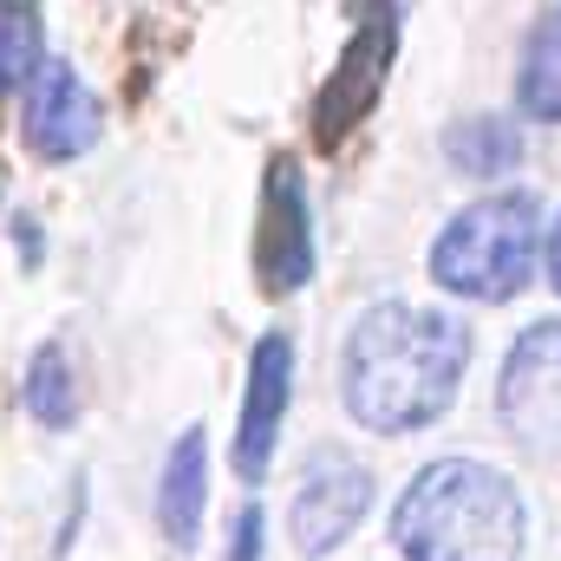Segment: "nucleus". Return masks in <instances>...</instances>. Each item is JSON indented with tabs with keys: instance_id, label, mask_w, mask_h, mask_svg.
<instances>
[{
	"instance_id": "obj_1",
	"label": "nucleus",
	"mask_w": 561,
	"mask_h": 561,
	"mask_svg": "<svg viewBox=\"0 0 561 561\" xmlns=\"http://www.w3.org/2000/svg\"><path fill=\"white\" fill-rule=\"evenodd\" d=\"M463 373H470V327L463 320L386 300V307H366L346 333L340 399L366 431L405 437L457 405Z\"/></svg>"
},
{
	"instance_id": "obj_2",
	"label": "nucleus",
	"mask_w": 561,
	"mask_h": 561,
	"mask_svg": "<svg viewBox=\"0 0 561 561\" xmlns=\"http://www.w3.org/2000/svg\"><path fill=\"white\" fill-rule=\"evenodd\" d=\"M523 536L529 516L516 483L477 457L424 463L392 510V542L405 561H516Z\"/></svg>"
},
{
	"instance_id": "obj_3",
	"label": "nucleus",
	"mask_w": 561,
	"mask_h": 561,
	"mask_svg": "<svg viewBox=\"0 0 561 561\" xmlns=\"http://www.w3.org/2000/svg\"><path fill=\"white\" fill-rule=\"evenodd\" d=\"M542 255V203L529 190H496L450 216L431 242V280L457 300H516Z\"/></svg>"
},
{
	"instance_id": "obj_4",
	"label": "nucleus",
	"mask_w": 561,
	"mask_h": 561,
	"mask_svg": "<svg viewBox=\"0 0 561 561\" xmlns=\"http://www.w3.org/2000/svg\"><path fill=\"white\" fill-rule=\"evenodd\" d=\"M496 419L523 450L561 457V320H536L516 333L496 379Z\"/></svg>"
},
{
	"instance_id": "obj_5",
	"label": "nucleus",
	"mask_w": 561,
	"mask_h": 561,
	"mask_svg": "<svg viewBox=\"0 0 561 561\" xmlns=\"http://www.w3.org/2000/svg\"><path fill=\"white\" fill-rule=\"evenodd\" d=\"M373 510V470L340 450V444H320L300 470V490H294V510H287V529H294V549L313 561L327 549H340L359 516Z\"/></svg>"
},
{
	"instance_id": "obj_6",
	"label": "nucleus",
	"mask_w": 561,
	"mask_h": 561,
	"mask_svg": "<svg viewBox=\"0 0 561 561\" xmlns=\"http://www.w3.org/2000/svg\"><path fill=\"white\" fill-rule=\"evenodd\" d=\"M392 53H399V20H359L353 26L346 53L333 59V79L313 99V144L320 150H340L373 118V105L386 92V72H392Z\"/></svg>"
},
{
	"instance_id": "obj_7",
	"label": "nucleus",
	"mask_w": 561,
	"mask_h": 561,
	"mask_svg": "<svg viewBox=\"0 0 561 561\" xmlns=\"http://www.w3.org/2000/svg\"><path fill=\"white\" fill-rule=\"evenodd\" d=\"M255 275L268 294H294L313 280V229H307V183L294 157H268L262 216H255Z\"/></svg>"
},
{
	"instance_id": "obj_8",
	"label": "nucleus",
	"mask_w": 561,
	"mask_h": 561,
	"mask_svg": "<svg viewBox=\"0 0 561 561\" xmlns=\"http://www.w3.org/2000/svg\"><path fill=\"white\" fill-rule=\"evenodd\" d=\"M99 99H92V85L66 66V59H46L39 72H33V85H26V112H20V131L33 144V157H46V163H72V157H85L92 144H99Z\"/></svg>"
},
{
	"instance_id": "obj_9",
	"label": "nucleus",
	"mask_w": 561,
	"mask_h": 561,
	"mask_svg": "<svg viewBox=\"0 0 561 561\" xmlns=\"http://www.w3.org/2000/svg\"><path fill=\"white\" fill-rule=\"evenodd\" d=\"M287 399H294V340L262 333L255 353H249V392H242V419H236V470L249 483L268 477L275 437L287 424Z\"/></svg>"
},
{
	"instance_id": "obj_10",
	"label": "nucleus",
	"mask_w": 561,
	"mask_h": 561,
	"mask_svg": "<svg viewBox=\"0 0 561 561\" xmlns=\"http://www.w3.org/2000/svg\"><path fill=\"white\" fill-rule=\"evenodd\" d=\"M203 503H209V437H203V424H190V431L170 444L163 483H157V523H163V542H170L176 556L196 549V536H203Z\"/></svg>"
},
{
	"instance_id": "obj_11",
	"label": "nucleus",
	"mask_w": 561,
	"mask_h": 561,
	"mask_svg": "<svg viewBox=\"0 0 561 561\" xmlns=\"http://www.w3.org/2000/svg\"><path fill=\"white\" fill-rule=\"evenodd\" d=\"M444 157H450L457 176L490 183V176H510V170L523 163V131H516L510 118H463V125H450Z\"/></svg>"
},
{
	"instance_id": "obj_12",
	"label": "nucleus",
	"mask_w": 561,
	"mask_h": 561,
	"mask_svg": "<svg viewBox=\"0 0 561 561\" xmlns=\"http://www.w3.org/2000/svg\"><path fill=\"white\" fill-rule=\"evenodd\" d=\"M46 66V20L39 0H0V99L26 92Z\"/></svg>"
},
{
	"instance_id": "obj_13",
	"label": "nucleus",
	"mask_w": 561,
	"mask_h": 561,
	"mask_svg": "<svg viewBox=\"0 0 561 561\" xmlns=\"http://www.w3.org/2000/svg\"><path fill=\"white\" fill-rule=\"evenodd\" d=\"M516 99H523V112H529V118L561 125V7L536 26V33H529V46H523Z\"/></svg>"
},
{
	"instance_id": "obj_14",
	"label": "nucleus",
	"mask_w": 561,
	"mask_h": 561,
	"mask_svg": "<svg viewBox=\"0 0 561 561\" xmlns=\"http://www.w3.org/2000/svg\"><path fill=\"white\" fill-rule=\"evenodd\" d=\"M20 405L33 412V424H46V431H66V424H72L79 399H72V366H66L59 346H39V353H33V366H26V379H20Z\"/></svg>"
},
{
	"instance_id": "obj_15",
	"label": "nucleus",
	"mask_w": 561,
	"mask_h": 561,
	"mask_svg": "<svg viewBox=\"0 0 561 561\" xmlns=\"http://www.w3.org/2000/svg\"><path fill=\"white\" fill-rule=\"evenodd\" d=\"M236 561H262V510H242V523H236Z\"/></svg>"
},
{
	"instance_id": "obj_16",
	"label": "nucleus",
	"mask_w": 561,
	"mask_h": 561,
	"mask_svg": "<svg viewBox=\"0 0 561 561\" xmlns=\"http://www.w3.org/2000/svg\"><path fill=\"white\" fill-rule=\"evenodd\" d=\"M346 7V20H399L412 0H340Z\"/></svg>"
},
{
	"instance_id": "obj_17",
	"label": "nucleus",
	"mask_w": 561,
	"mask_h": 561,
	"mask_svg": "<svg viewBox=\"0 0 561 561\" xmlns=\"http://www.w3.org/2000/svg\"><path fill=\"white\" fill-rule=\"evenodd\" d=\"M549 287L561 294V222H556V236H549Z\"/></svg>"
}]
</instances>
